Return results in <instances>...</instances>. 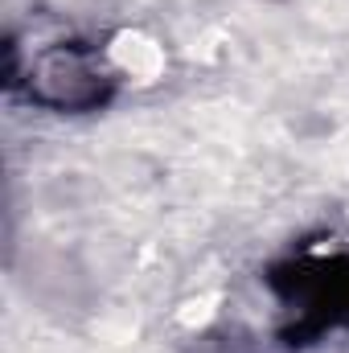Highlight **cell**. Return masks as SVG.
I'll use <instances>...</instances> for the list:
<instances>
[{"label":"cell","instance_id":"2","mask_svg":"<svg viewBox=\"0 0 349 353\" xmlns=\"http://www.w3.org/2000/svg\"><path fill=\"white\" fill-rule=\"evenodd\" d=\"M4 54V87L50 115L107 111L123 87V74L111 54L90 37H54L29 50L8 41Z\"/></svg>","mask_w":349,"mask_h":353},{"label":"cell","instance_id":"1","mask_svg":"<svg viewBox=\"0 0 349 353\" xmlns=\"http://www.w3.org/2000/svg\"><path fill=\"white\" fill-rule=\"evenodd\" d=\"M259 283L279 312V345L312 350L349 333V243H304L263 267Z\"/></svg>","mask_w":349,"mask_h":353}]
</instances>
